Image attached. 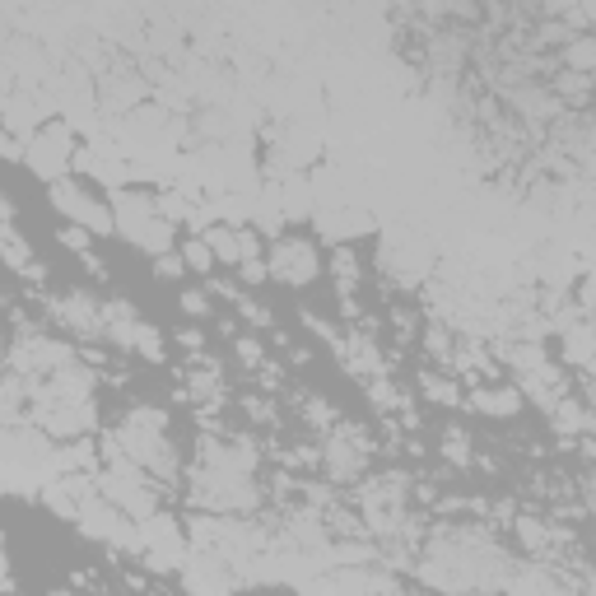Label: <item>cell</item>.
Returning <instances> with one entry per match:
<instances>
[{
	"label": "cell",
	"mask_w": 596,
	"mask_h": 596,
	"mask_svg": "<svg viewBox=\"0 0 596 596\" xmlns=\"http://www.w3.org/2000/svg\"><path fill=\"white\" fill-rule=\"evenodd\" d=\"M108 210H112L117 233H122L126 243H136L140 252L163 257V252L173 247V224L159 215V205L149 201L145 191H131V187L108 191Z\"/></svg>",
	"instance_id": "6da1fadb"
},
{
	"label": "cell",
	"mask_w": 596,
	"mask_h": 596,
	"mask_svg": "<svg viewBox=\"0 0 596 596\" xmlns=\"http://www.w3.org/2000/svg\"><path fill=\"white\" fill-rule=\"evenodd\" d=\"M103 461H108V471H103V480H98V494H103L117 513L131 517V522H145V517L154 513V489H149V475L140 471L136 461L117 457V452H103Z\"/></svg>",
	"instance_id": "7a4b0ae2"
},
{
	"label": "cell",
	"mask_w": 596,
	"mask_h": 596,
	"mask_svg": "<svg viewBox=\"0 0 596 596\" xmlns=\"http://www.w3.org/2000/svg\"><path fill=\"white\" fill-rule=\"evenodd\" d=\"M52 205H56V215L66 219V224L84 229L89 238H94V233H117L108 201H98L94 191L84 187V182H75V177H61V182H52Z\"/></svg>",
	"instance_id": "3957f363"
},
{
	"label": "cell",
	"mask_w": 596,
	"mask_h": 596,
	"mask_svg": "<svg viewBox=\"0 0 596 596\" xmlns=\"http://www.w3.org/2000/svg\"><path fill=\"white\" fill-rule=\"evenodd\" d=\"M136 555H145V564L159 573L182 569L187 564V536H182L173 517L149 513L145 522H136Z\"/></svg>",
	"instance_id": "277c9868"
},
{
	"label": "cell",
	"mask_w": 596,
	"mask_h": 596,
	"mask_svg": "<svg viewBox=\"0 0 596 596\" xmlns=\"http://www.w3.org/2000/svg\"><path fill=\"white\" fill-rule=\"evenodd\" d=\"M75 527H80V536H89V541H98V545H112V550H136V522H131L126 513H117L103 494H94V499L75 513Z\"/></svg>",
	"instance_id": "5b68a950"
},
{
	"label": "cell",
	"mask_w": 596,
	"mask_h": 596,
	"mask_svg": "<svg viewBox=\"0 0 596 596\" xmlns=\"http://www.w3.org/2000/svg\"><path fill=\"white\" fill-rule=\"evenodd\" d=\"M24 163L47 182H61V177L75 168V140H70L66 126H38V136L24 140Z\"/></svg>",
	"instance_id": "8992f818"
},
{
	"label": "cell",
	"mask_w": 596,
	"mask_h": 596,
	"mask_svg": "<svg viewBox=\"0 0 596 596\" xmlns=\"http://www.w3.org/2000/svg\"><path fill=\"white\" fill-rule=\"evenodd\" d=\"M196 503H210V508H224V513H238V508H252L257 503V489H252V475L238 471H215V466H201L196 471Z\"/></svg>",
	"instance_id": "52a82bcc"
},
{
	"label": "cell",
	"mask_w": 596,
	"mask_h": 596,
	"mask_svg": "<svg viewBox=\"0 0 596 596\" xmlns=\"http://www.w3.org/2000/svg\"><path fill=\"white\" fill-rule=\"evenodd\" d=\"M266 271L275 280H285V285H312L317 271H322V257H317V247L308 238H280L271 247V257H266Z\"/></svg>",
	"instance_id": "ba28073f"
},
{
	"label": "cell",
	"mask_w": 596,
	"mask_h": 596,
	"mask_svg": "<svg viewBox=\"0 0 596 596\" xmlns=\"http://www.w3.org/2000/svg\"><path fill=\"white\" fill-rule=\"evenodd\" d=\"M56 322L66 326V331H75V336L84 340H103V298H94L89 289H70V294H61L52 303Z\"/></svg>",
	"instance_id": "9c48e42d"
},
{
	"label": "cell",
	"mask_w": 596,
	"mask_h": 596,
	"mask_svg": "<svg viewBox=\"0 0 596 596\" xmlns=\"http://www.w3.org/2000/svg\"><path fill=\"white\" fill-rule=\"evenodd\" d=\"M94 494H98V485L89 475H52V480L42 485V503H47L52 513L70 517V522H75V513H80Z\"/></svg>",
	"instance_id": "30bf717a"
},
{
	"label": "cell",
	"mask_w": 596,
	"mask_h": 596,
	"mask_svg": "<svg viewBox=\"0 0 596 596\" xmlns=\"http://www.w3.org/2000/svg\"><path fill=\"white\" fill-rule=\"evenodd\" d=\"M364 438L359 434H331V443H326V471L336 475V480H354V475L364 471Z\"/></svg>",
	"instance_id": "8fae6325"
},
{
	"label": "cell",
	"mask_w": 596,
	"mask_h": 596,
	"mask_svg": "<svg viewBox=\"0 0 596 596\" xmlns=\"http://www.w3.org/2000/svg\"><path fill=\"white\" fill-rule=\"evenodd\" d=\"M471 406L489 420H508L522 410V392L517 387H480V392H471Z\"/></svg>",
	"instance_id": "7c38bea8"
},
{
	"label": "cell",
	"mask_w": 596,
	"mask_h": 596,
	"mask_svg": "<svg viewBox=\"0 0 596 596\" xmlns=\"http://www.w3.org/2000/svg\"><path fill=\"white\" fill-rule=\"evenodd\" d=\"M0 261H5L10 271L28 275V280H42V266H33V252H28V243L14 233V224H5V229H0Z\"/></svg>",
	"instance_id": "4fadbf2b"
},
{
	"label": "cell",
	"mask_w": 596,
	"mask_h": 596,
	"mask_svg": "<svg viewBox=\"0 0 596 596\" xmlns=\"http://www.w3.org/2000/svg\"><path fill=\"white\" fill-rule=\"evenodd\" d=\"M201 243L210 247V257L224 261V266H238V229L233 224H210L201 233Z\"/></svg>",
	"instance_id": "5bb4252c"
},
{
	"label": "cell",
	"mask_w": 596,
	"mask_h": 596,
	"mask_svg": "<svg viewBox=\"0 0 596 596\" xmlns=\"http://www.w3.org/2000/svg\"><path fill=\"white\" fill-rule=\"evenodd\" d=\"M513 596H564V587H559L545 569L527 564V569H522V573L513 578Z\"/></svg>",
	"instance_id": "9a60e30c"
},
{
	"label": "cell",
	"mask_w": 596,
	"mask_h": 596,
	"mask_svg": "<svg viewBox=\"0 0 596 596\" xmlns=\"http://www.w3.org/2000/svg\"><path fill=\"white\" fill-rule=\"evenodd\" d=\"M564 354H569V364L587 368V354H592V331H587V317L564 331Z\"/></svg>",
	"instance_id": "2e32d148"
},
{
	"label": "cell",
	"mask_w": 596,
	"mask_h": 596,
	"mask_svg": "<svg viewBox=\"0 0 596 596\" xmlns=\"http://www.w3.org/2000/svg\"><path fill=\"white\" fill-rule=\"evenodd\" d=\"M177 261H182L187 271H196V275L215 271V257H210V247H205L201 238H187V243H182V252H177Z\"/></svg>",
	"instance_id": "e0dca14e"
},
{
	"label": "cell",
	"mask_w": 596,
	"mask_h": 596,
	"mask_svg": "<svg viewBox=\"0 0 596 596\" xmlns=\"http://www.w3.org/2000/svg\"><path fill=\"white\" fill-rule=\"evenodd\" d=\"M331 271H336L340 289H345V294H354V285H359V257H354L345 243L336 247V257H331Z\"/></svg>",
	"instance_id": "ac0fdd59"
},
{
	"label": "cell",
	"mask_w": 596,
	"mask_h": 596,
	"mask_svg": "<svg viewBox=\"0 0 596 596\" xmlns=\"http://www.w3.org/2000/svg\"><path fill=\"white\" fill-rule=\"evenodd\" d=\"M564 61H569V75H587L596 66V38H573Z\"/></svg>",
	"instance_id": "d6986e66"
},
{
	"label": "cell",
	"mask_w": 596,
	"mask_h": 596,
	"mask_svg": "<svg viewBox=\"0 0 596 596\" xmlns=\"http://www.w3.org/2000/svg\"><path fill=\"white\" fill-rule=\"evenodd\" d=\"M443 457L452 461V466H471V438L461 434L457 424H452V429H443Z\"/></svg>",
	"instance_id": "ffe728a7"
},
{
	"label": "cell",
	"mask_w": 596,
	"mask_h": 596,
	"mask_svg": "<svg viewBox=\"0 0 596 596\" xmlns=\"http://www.w3.org/2000/svg\"><path fill=\"white\" fill-rule=\"evenodd\" d=\"M187 396H196V401H210V396H219V378L210 373V368L191 373V378H187Z\"/></svg>",
	"instance_id": "44dd1931"
},
{
	"label": "cell",
	"mask_w": 596,
	"mask_h": 596,
	"mask_svg": "<svg viewBox=\"0 0 596 596\" xmlns=\"http://www.w3.org/2000/svg\"><path fill=\"white\" fill-rule=\"evenodd\" d=\"M56 238H61V247H70V252H80L84 261L94 257V247H89V233L75 229V224H61V233H56Z\"/></svg>",
	"instance_id": "7402d4cb"
},
{
	"label": "cell",
	"mask_w": 596,
	"mask_h": 596,
	"mask_svg": "<svg viewBox=\"0 0 596 596\" xmlns=\"http://www.w3.org/2000/svg\"><path fill=\"white\" fill-rule=\"evenodd\" d=\"M424 392H429V401H438V406H457L461 401V392L443 378H424Z\"/></svg>",
	"instance_id": "603a6c76"
},
{
	"label": "cell",
	"mask_w": 596,
	"mask_h": 596,
	"mask_svg": "<svg viewBox=\"0 0 596 596\" xmlns=\"http://www.w3.org/2000/svg\"><path fill=\"white\" fill-rule=\"evenodd\" d=\"M177 303H182V312H187V317H205V312H210V298H205L201 289H182V298H177Z\"/></svg>",
	"instance_id": "cb8c5ba5"
},
{
	"label": "cell",
	"mask_w": 596,
	"mask_h": 596,
	"mask_svg": "<svg viewBox=\"0 0 596 596\" xmlns=\"http://www.w3.org/2000/svg\"><path fill=\"white\" fill-rule=\"evenodd\" d=\"M517 536H522V545H527V550H545V541H550L541 522H517Z\"/></svg>",
	"instance_id": "d4e9b609"
},
{
	"label": "cell",
	"mask_w": 596,
	"mask_h": 596,
	"mask_svg": "<svg viewBox=\"0 0 596 596\" xmlns=\"http://www.w3.org/2000/svg\"><path fill=\"white\" fill-rule=\"evenodd\" d=\"M261 257V238L252 229H238V266L243 261H257Z\"/></svg>",
	"instance_id": "484cf974"
},
{
	"label": "cell",
	"mask_w": 596,
	"mask_h": 596,
	"mask_svg": "<svg viewBox=\"0 0 596 596\" xmlns=\"http://www.w3.org/2000/svg\"><path fill=\"white\" fill-rule=\"evenodd\" d=\"M154 275H159V280H177V275H187V266H182L173 252H163V257H154Z\"/></svg>",
	"instance_id": "4316f807"
},
{
	"label": "cell",
	"mask_w": 596,
	"mask_h": 596,
	"mask_svg": "<svg viewBox=\"0 0 596 596\" xmlns=\"http://www.w3.org/2000/svg\"><path fill=\"white\" fill-rule=\"evenodd\" d=\"M0 159H5V163H24V140H14L5 126H0Z\"/></svg>",
	"instance_id": "83f0119b"
},
{
	"label": "cell",
	"mask_w": 596,
	"mask_h": 596,
	"mask_svg": "<svg viewBox=\"0 0 596 596\" xmlns=\"http://www.w3.org/2000/svg\"><path fill=\"white\" fill-rule=\"evenodd\" d=\"M238 359H243L247 368H261V345L252 336H243V340H238Z\"/></svg>",
	"instance_id": "f1b7e54d"
},
{
	"label": "cell",
	"mask_w": 596,
	"mask_h": 596,
	"mask_svg": "<svg viewBox=\"0 0 596 596\" xmlns=\"http://www.w3.org/2000/svg\"><path fill=\"white\" fill-rule=\"evenodd\" d=\"M238 271H243V280H247V285H261V280L271 275V271H266V257H257V261H243Z\"/></svg>",
	"instance_id": "f546056e"
},
{
	"label": "cell",
	"mask_w": 596,
	"mask_h": 596,
	"mask_svg": "<svg viewBox=\"0 0 596 596\" xmlns=\"http://www.w3.org/2000/svg\"><path fill=\"white\" fill-rule=\"evenodd\" d=\"M429 350H434L438 359H443V354H452V336H447V331H438V326H434V331H429Z\"/></svg>",
	"instance_id": "4dcf8cb0"
},
{
	"label": "cell",
	"mask_w": 596,
	"mask_h": 596,
	"mask_svg": "<svg viewBox=\"0 0 596 596\" xmlns=\"http://www.w3.org/2000/svg\"><path fill=\"white\" fill-rule=\"evenodd\" d=\"M308 420L312 424H331V410H326L322 396H312V401H308Z\"/></svg>",
	"instance_id": "1f68e13d"
},
{
	"label": "cell",
	"mask_w": 596,
	"mask_h": 596,
	"mask_svg": "<svg viewBox=\"0 0 596 596\" xmlns=\"http://www.w3.org/2000/svg\"><path fill=\"white\" fill-rule=\"evenodd\" d=\"M238 303H243L247 322H257V326H271V312H266V308H257V303H247V298H238Z\"/></svg>",
	"instance_id": "d6a6232c"
},
{
	"label": "cell",
	"mask_w": 596,
	"mask_h": 596,
	"mask_svg": "<svg viewBox=\"0 0 596 596\" xmlns=\"http://www.w3.org/2000/svg\"><path fill=\"white\" fill-rule=\"evenodd\" d=\"M10 592V559H5V550H0V596Z\"/></svg>",
	"instance_id": "836d02e7"
},
{
	"label": "cell",
	"mask_w": 596,
	"mask_h": 596,
	"mask_svg": "<svg viewBox=\"0 0 596 596\" xmlns=\"http://www.w3.org/2000/svg\"><path fill=\"white\" fill-rule=\"evenodd\" d=\"M10 219H14V205H10V196H0V229H5Z\"/></svg>",
	"instance_id": "e575fe53"
},
{
	"label": "cell",
	"mask_w": 596,
	"mask_h": 596,
	"mask_svg": "<svg viewBox=\"0 0 596 596\" xmlns=\"http://www.w3.org/2000/svg\"><path fill=\"white\" fill-rule=\"evenodd\" d=\"M52 596H75V592H66V587H61V592H52Z\"/></svg>",
	"instance_id": "d590c367"
},
{
	"label": "cell",
	"mask_w": 596,
	"mask_h": 596,
	"mask_svg": "<svg viewBox=\"0 0 596 596\" xmlns=\"http://www.w3.org/2000/svg\"><path fill=\"white\" fill-rule=\"evenodd\" d=\"M0 550H5V531H0Z\"/></svg>",
	"instance_id": "8d00e7d4"
},
{
	"label": "cell",
	"mask_w": 596,
	"mask_h": 596,
	"mask_svg": "<svg viewBox=\"0 0 596 596\" xmlns=\"http://www.w3.org/2000/svg\"><path fill=\"white\" fill-rule=\"evenodd\" d=\"M5 373H10V368H5V364H0V378H5Z\"/></svg>",
	"instance_id": "74e56055"
}]
</instances>
